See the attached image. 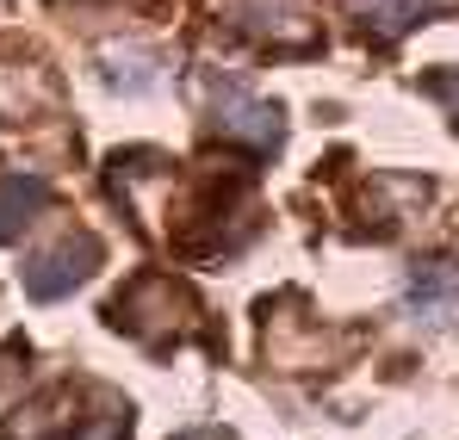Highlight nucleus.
Here are the masks:
<instances>
[{
	"mask_svg": "<svg viewBox=\"0 0 459 440\" xmlns=\"http://www.w3.org/2000/svg\"><path fill=\"white\" fill-rule=\"evenodd\" d=\"M348 13H354V25L367 31V38H379V44H397L410 25H422V19H435L441 6H454V0H342Z\"/></svg>",
	"mask_w": 459,
	"mask_h": 440,
	"instance_id": "5",
	"label": "nucleus"
},
{
	"mask_svg": "<svg viewBox=\"0 0 459 440\" xmlns=\"http://www.w3.org/2000/svg\"><path fill=\"white\" fill-rule=\"evenodd\" d=\"M422 87H429V93H435V99H441V106L459 118V74H429Z\"/></svg>",
	"mask_w": 459,
	"mask_h": 440,
	"instance_id": "9",
	"label": "nucleus"
},
{
	"mask_svg": "<svg viewBox=\"0 0 459 440\" xmlns=\"http://www.w3.org/2000/svg\"><path fill=\"white\" fill-rule=\"evenodd\" d=\"M403 310H410V316H459V267H454V261H429V267H416Z\"/></svg>",
	"mask_w": 459,
	"mask_h": 440,
	"instance_id": "6",
	"label": "nucleus"
},
{
	"mask_svg": "<svg viewBox=\"0 0 459 440\" xmlns=\"http://www.w3.org/2000/svg\"><path fill=\"white\" fill-rule=\"evenodd\" d=\"M230 25L261 44H310V19L299 0H224Z\"/></svg>",
	"mask_w": 459,
	"mask_h": 440,
	"instance_id": "4",
	"label": "nucleus"
},
{
	"mask_svg": "<svg viewBox=\"0 0 459 440\" xmlns=\"http://www.w3.org/2000/svg\"><path fill=\"white\" fill-rule=\"evenodd\" d=\"M50 199V186L44 180H31V174H13V180H0V242H13L25 223L38 218V205Z\"/></svg>",
	"mask_w": 459,
	"mask_h": 440,
	"instance_id": "7",
	"label": "nucleus"
},
{
	"mask_svg": "<svg viewBox=\"0 0 459 440\" xmlns=\"http://www.w3.org/2000/svg\"><path fill=\"white\" fill-rule=\"evenodd\" d=\"M13 384H25V360H19V348H13V354H0V410H6Z\"/></svg>",
	"mask_w": 459,
	"mask_h": 440,
	"instance_id": "8",
	"label": "nucleus"
},
{
	"mask_svg": "<svg viewBox=\"0 0 459 440\" xmlns=\"http://www.w3.org/2000/svg\"><path fill=\"white\" fill-rule=\"evenodd\" d=\"M112 323L131 329L143 348H168L174 335H186V329L199 323V304H193V292H180L174 280L150 273V280H137L131 292L112 298Z\"/></svg>",
	"mask_w": 459,
	"mask_h": 440,
	"instance_id": "1",
	"label": "nucleus"
},
{
	"mask_svg": "<svg viewBox=\"0 0 459 440\" xmlns=\"http://www.w3.org/2000/svg\"><path fill=\"white\" fill-rule=\"evenodd\" d=\"M93 273H100V242L93 236H69V242L44 248L38 261H25V292L38 304H50V298H69Z\"/></svg>",
	"mask_w": 459,
	"mask_h": 440,
	"instance_id": "2",
	"label": "nucleus"
},
{
	"mask_svg": "<svg viewBox=\"0 0 459 440\" xmlns=\"http://www.w3.org/2000/svg\"><path fill=\"white\" fill-rule=\"evenodd\" d=\"M218 131H230L236 143L261 149V155H273V149L286 143L280 106L261 99V93H248V87H230V81H218Z\"/></svg>",
	"mask_w": 459,
	"mask_h": 440,
	"instance_id": "3",
	"label": "nucleus"
}]
</instances>
